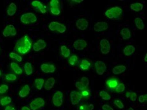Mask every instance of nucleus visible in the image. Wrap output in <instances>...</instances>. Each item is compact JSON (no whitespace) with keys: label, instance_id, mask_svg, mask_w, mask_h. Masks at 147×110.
<instances>
[{"label":"nucleus","instance_id":"1","mask_svg":"<svg viewBox=\"0 0 147 110\" xmlns=\"http://www.w3.org/2000/svg\"><path fill=\"white\" fill-rule=\"evenodd\" d=\"M32 46L33 42L31 37L25 35L16 41L14 51L20 55H26L31 51Z\"/></svg>","mask_w":147,"mask_h":110},{"label":"nucleus","instance_id":"2","mask_svg":"<svg viewBox=\"0 0 147 110\" xmlns=\"http://www.w3.org/2000/svg\"><path fill=\"white\" fill-rule=\"evenodd\" d=\"M105 15L109 19H119L123 15V9L119 6H113L107 9Z\"/></svg>","mask_w":147,"mask_h":110},{"label":"nucleus","instance_id":"3","mask_svg":"<svg viewBox=\"0 0 147 110\" xmlns=\"http://www.w3.org/2000/svg\"><path fill=\"white\" fill-rule=\"evenodd\" d=\"M20 21L23 24L28 25L30 23H35L38 20L37 16L34 13L32 12H28L23 13L20 16Z\"/></svg>","mask_w":147,"mask_h":110},{"label":"nucleus","instance_id":"4","mask_svg":"<svg viewBox=\"0 0 147 110\" xmlns=\"http://www.w3.org/2000/svg\"><path fill=\"white\" fill-rule=\"evenodd\" d=\"M49 29L51 32H57L60 33H65L67 30L65 25L57 22H51L49 25Z\"/></svg>","mask_w":147,"mask_h":110},{"label":"nucleus","instance_id":"5","mask_svg":"<svg viewBox=\"0 0 147 110\" xmlns=\"http://www.w3.org/2000/svg\"><path fill=\"white\" fill-rule=\"evenodd\" d=\"M50 11L53 15L59 16L61 15V9L60 3L57 0H51L49 2Z\"/></svg>","mask_w":147,"mask_h":110},{"label":"nucleus","instance_id":"6","mask_svg":"<svg viewBox=\"0 0 147 110\" xmlns=\"http://www.w3.org/2000/svg\"><path fill=\"white\" fill-rule=\"evenodd\" d=\"M63 94L61 91H56L52 96V104L55 107H61L63 104Z\"/></svg>","mask_w":147,"mask_h":110},{"label":"nucleus","instance_id":"7","mask_svg":"<svg viewBox=\"0 0 147 110\" xmlns=\"http://www.w3.org/2000/svg\"><path fill=\"white\" fill-rule=\"evenodd\" d=\"M45 102L44 99L41 97L36 98L30 103V108L31 110H38V109L42 108L45 105Z\"/></svg>","mask_w":147,"mask_h":110},{"label":"nucleus","instance_id":"8","mask_svg":"<svg viewBox=\"0 0 147 110\" xmlns=\"http://www.w3.org/2000/svg\"><path fill=\"white\" fill-rule=\"evenodd\" d=\"M100 45V51L102 54L106 55L108 54L111 51V44L110 42L106 38H103L101 40V41L99 42Z\"/></svg>","mask_w":147,"mask_h":110},{"label":"nucleus","instance_id":"9","mask_svg":"<svg viewBox=\"0 0 147 110\" xmlns=\"http://www.w3.org/2000/svg\"><path fill=\"white\" fill-rule=\"evenodd\" d=\"M2 34L5 37L14 36L17 34V30H16V29L14 25L12 24H9L5 26V28L3 30V31L2 32Z\"/></svg>","mask_w":147,"mask_h":110},{"label":"nucleus","instance_id":"10","mask_svg":"<svg viewBox=\"0 0 147 110\" xmlns=\"http://www.w3.org/2000/svg\"><path fill=\"white\" fill-rule=\"evenodd\" d=\"M70 99H71V104L72 105H77L82 100V96L81 92L78 91L74 90L70 92Z\"/></svg>","mask_w":147,"mask_h":110},{"label":"nucleus","instance_id":"11","mask_svg":"<svg viewBox=\"0 0 147 110\" xmlns=\"http://www.w3.org/2000/svg\"><path fill=\"white\" fill-rule=\"evenodd\" d=\"M94 67L96 73L99 76L104 74L107 69V66L105 63L101 61H98L95 62Z\"/></svg>","mask_w":147,"mask_h":110},{"label":"nucleus","instance_id":"12","mask_svg":"<svg viewBox=\"0 0 147 110\" xmlns=\"http://www.w3.org/2000/svg\"><path fill=\"white\" fill-rule=\"evenodd\" d=\"M109 28V25L108 23L105 22H98L96 23L94 26H93V29L96 32H101L107 30Z\"/></svg>","mask_w":147,"mask_h":110},{"label":"nucleus","instance_id":"13","mask_svg":"<svg viewBox=\"0 0 147 110\" xmlns=\"http://www.w3.org/2000/svg\"><path fill=\"white\" fill-rule=\"evenodd\" d=\"M31 5L33 8L36 9V11L40 12L42 14H44L47 12L46 6H45L40 1H37V0L33 1L31 3Z\"/></svg>","mask_w":147,"mask_h":110},{"label":"nucleus","instance_id":"14","mask_svg":"<svg viewBox=\"0 0 147 110\" xmlns=\"http://www.w3.org/2000/svg\"><path fill=\"white\" fill-rule=\"evenodd\" d=\"M76 26L79 30L84 31L88 28L89 26V22L86 18H79L76 21Z\"/></svg>","mask_w":147,"mask_h":110},{"label":"nucleus","instance_id":"15","mask_svg":"<svg viewBox=\"0 0 147 110\" xmlns=\"http://www.w3.org/2000/svg\"><path fill=\"white\" fill-rule=\"evenodd\" d=\"M47 43L43 39H38L33 44L32 48L35 52H39L46 48Z\"/></svg>","mask_w":147,"mask_h":110},{"label":"nucleus","instance_id":"16","mask_svg":"<svg viewBox=\"0 0 147 110\" xmlns=\"http://www.w3.org/2000/svg\"><path fill=\"white\" fill-rule=\"evenodd\" d=\"M73 47L76 50L78 51H82L84 50L87 46H88V43L83 39H78L76 41L73 42Z\"/></svg>","mask_w":147,"mask_h":110},{"label":"nucleus","instance_id":"17","mask_svg":"<svg viewBox=\"0 0 147 110\" xmlns=\"http://www.w3.org/2000/svg\"><path fill=\"white\" fill-rule=\"evenodd\" d=\"M41 71L46 73V74H49V73H53L56 71L55 66L52 64H48V63H43L40 66Z\"/></svg>","mask_w":147,"mask_h":110},{"label":"nucleus","instance_id":"18","mask_svg":"<svg viewBox=\"0 0 147 110\" xmlns=\"http://www.w3.org/2000/svg\"><path fill=\"white\" fill-rule=\"evenodd\" d=\"M119 82L118 79L114 77H112L107 80L105 84L108 89L111 90H115V88L117 87V86L119 84Z\"/></svg>","mask_w":147,"mask_h":110},{"label":"nucleus","instance_id":"19","mask_svg":"<svg viewBox=\"0 0 147 110\" xmlns=\"http://www.w3.org/2000/svg\"><path fill=\"white\" fill-rule=\"evenodd\" d=\"M79 67L82 71H88L91 67V62L88 59H82L79 63Z\"/></svg>","mask_w":147,"mask_h":110},{"label":"nucleus","instance_id":"20","mask_svg":"<svg viewBox=\"0 0 147 110\" xmlns=\"http://www.w3.org/2000/svg\"><path fill=\"white\" fill-rule=\"evenodd\" d=\"M30 92V87L29 85L25 84L22 86V88L20 89L18 96L22 98H25L28 96Z\"/></svg>","mask_w":147,"mask_h":110},{"label":"nucleus","instance_id":"21","mask_svg":"<svg viewBox=\"0 0 147 110\" xmlns=\"http://www.w3.org/2000/svg\"><path fill=\"white\" fill-rule=\"evenodd\" d=\"M10 69L16 75H22L23 74V69L17 63L15 62H11L9 64Z\"/></svg>","mask_w":147,"mask_h":110},{"label":"nucleus","instance_id":"22","mask_svg":"<svg viewBox=\"0 0 147 110\" xmlns=\"http://www.w3.org/2000/svg\"><path fill=\"white\" fill-rule=\"evenodd\" d=\"M17 11V6L15 3H10L9 4L7 9H6V13L9 16H13L15 15Z\"/></svg>","mask_w":147,"mask_h":110},{"label":"nucleus","instance_id":"23","mask_svg":"<svg viewBox=\"0 0 147 110\" xmlns=\"http://www.w3.org/2000/svg\"><path fill=\"white\" fill-rule=\"evenodd\" d=\"M55 84V79L53 77H51L48 78L45 81L44 86H43V88L47 91H49L53 88V86Z\"/></svg>","mask_w":147,"mask_h":110},{"label":"nucleus","instance_id":"24","mask_svg":"<svg viewBox=\"0 0 147 110\" xmlns=\"http://www.w3.org/2000/svg\"><path fill=\"white\" fill-rule=\"evenodd\" d=\"M135 47L134 45H126L125 47L123 49V54H124L125 56L126 57H128L131 55L132 54H133V53L135 52Z\"/></svg>","mask_w":147,"mask_h":110},{"label":"nucleus","instance_id":"25","mask_svg":"<svg viewBox=\"0 0 147 110\" xmlns=\"http://www.w3.org/2000/svg\"><path fill=\"white\" fill-rule=\"evenodd\" d=\"M126 70V67L124 65H118L113 67L112 72L114 75H119L124 72Z\"/></svg>","mask_w":147,"mask_h":110},{"label":"nucleus","instance_id":"26","mask_svg":"<svg viewBox=\"0 0 147 110\" xmlns=\"http://www.w3.org/2000/svg\"><path fill=\"white\" fill-rule=\"evenodd\" d=\"M120 35L122 36L123 40H128L131 36V32L128 28H123L120 31Z\"/></svg>","mask_w":147,"mask_h":110},{"label":"nucleus","instance_id":"27","mask_svg":"<svg viewBox=\"0 0 147 110\" xmlns=\"http://www.w3.org/2000/svg\"><path fill=\"white\" fill-rule=\"evenodd\" d=\"M23 70H24L25 74L26 76L32 75L33 72V68L32 63L30 62H25V64H24V67H23Z\"/></svg>","mask_w":147,"mask_h":110},{"label":"nucleus","instance_id":"28","mask_svg":"<svg viewBox=\"0 0 147 110\" xmlns=\"http://www.w3.org/2000/svg\"><path fill=\"white\" fill-rule=\"evenodd\" d=\"M33 84H34V86L36 89L40 91V90H42V88H43V86H44L45 80L44 79L40 78H36L35 79Z\"/></svg>","mask_w":147,"mask_h":110},{"label":"nucleus","instance_id":"29","mask_svg":"<svg viewBox=\"0 0 147 110\" xmlns=\"http://www.w3.org/2000/svg\"><path fill=\"white\" fill-rule=\"evenodd\" d=\"M12 101V99L10 96H3L1 98H0V105L1 106H5L9 105L11 104Z\"/></svg>","mask_w":147,"mask_h":110},{"label":"nucleus","instance_id":"30","mask_svg":"<svg viewBox=\"0 0 147 110\" xmlns=\"http://www.w3.org/2000/svg\"><path fill=\"white\" fill-rule=\"evenodd\" d=\"M61 54L65 58H68L71 56V50L65 45L61 47Z\"/></svg>","mask_w":147,"mask_h":110},{"label":"nucleus","instance_id":"31","mask_svg":"<svg viewBox=\"0 0 147 110\" xmlns=\"http://www.w3.org/2000/svg\"><path fill=\"white\" fill-rule=\"evenodd\" d=\"M130 8L133 11L138 12L142 10L143 8V5L141 3H134L130 5Z\"/></svg>","mask_w":147,"mask_h":110},{"label":"nucleus","instance_id":"32","mask_svg":"<svg viewBox=\"0 0 147 110\" xmlns=\"http://www.w3.org/2000/svg\"><path fill=\"white\" fill-rule=\"evenodd\" d=\"M9 57L11 59L18 62H22L23 61V57L21 55H20L15 52H11L9 54Z\"/></svg>","mask_w":147,"mask_h":110},{"label":"nucleus","instance_id":"33","mask_svg":"<svg viewBox=\"0 0 147 110\" xmlns=\"http://www.w3.org/2000/svg\"><path fill=\"white\" fill-rule=\"evenodd\" d=\"M5 79L6 80V81L7 82H13L17 81L18 77L15 74H14V73H13V74L9 73V74H7L5 76Z\"/></svg>","mask_w":147,"mask_h":110},{"label":"nucleus","instance_id":"34","mask_svg":"<svg viewBox=\"0 0 147 110\" xmlns=\"http://www.w3.org/2000/svg\"><path fill=\"white\" fill-rule=\"evenodd\" d=\"M135 24L136 26V28L140 30L144 29V23H143V20L140 17H136L135 19Z\"/></svg>","mask_w":147,"mask_h":110},{"label":"nucleus","instance_id":"35","mask_svg":"<svg viewBox=\"0 0 147 110\" xmlns=\"http://www.w3.org/2000/svg\"><path fill=\"white\" fill-rule=\"evenodd\" d=\"M79 110H93L94 109V106L93 104H88V103H83L80 105L78 107Z\"/></svg>","mask_w":147,"mask_h":110},{"label":"nucleus","instance_id":"36","mask_svg":"<svg viewBox=\"0 0 147 110\" xmlns=\"http://www.w3.org/2000/svg\"><path fill=\"white\" fill-rule=\"evenodd\" d=\"M79 58L76 55H72L69 57L68 62L71 66H74L78 63Z\"/></svg>","mask_w":147,"mask_h":110},{"label":"nucleus","instance_id":"37","mask_svg":"<svg viewBox=\"0 0 147 110\" xmlns=\"http://www.w3.org/2000/svg\"><path fill=\"white\" fill-rule=\"evenodd\" d=\"M99 96L102 99L105 100V101H109V100H111V96L109 95L108 92L105 91H101L99 92Z\"/></svg>","mask_w":147,"mask_h":110},{"label":"nucleus","instance_id":"38","mask_svg":"<svg viewBox=\"0 0 147 110\" xmlns=\"http://www.w3.org/2000/svg\"><path fill=\"white\" fill-rule=\"evenodd\" d=\"M125 89H126V86L124 83L119 82V84L117 86V87L115 88V91L116 93H121L124 92L125 91Z\"/></svg>","mask_w":147,"mask_h":110},{"label":"nucleus","instance_id":"39","mask_svg":"<svg viewBox=\"0 0 147 110\" xmlns=\"http://www.w3.org/2000/svg\"><path fill=\"white\" fill-rule=\"evenodd\" d=\"M9 86L6 84H2L0 85V95L6 94L8 91Z\"/></svg>","mask_w":147,"mask_h":110},{"label":"nucleus","instance_id":"40","mask_svg":"<svg viewBox=\"0 0 147 110\" xmlns=\"http://www.w3.org/2000/svg\"><path fill=\"white\" fill-rule=\"evenodd\" d=\"M113 104L115 106H116L117 108H118L119 109H123L125 107V105L123 104V103L121 101V100L119 99H115L114 101H113Z\"/></svg>","mask_w":147,"mask_h":110},{"label":"nucleus","instance_id":"41","mask_svg":"<svg viewBox=\"0 0 147 110\" xmlns=\"http://www.w3.org/2000/svg\"><path fill=\"white\" fill-rule=\"evenodd\" d=\"M81 94L82 96V98H88L90 96V94H91V92H90L89 89H85L82 91H81Z\"/></svg>","mask_w":147,"mask_h":110},{"label":"nucleus","instance_id":"42","mask_svg":"<svg viewBox=\"0 0 147 110\" xmlns=\"http://www.w3.org/2000/svg\"><path fill=\"white\" fill-rule=\"evenodd\" d=\"M81 82L87 88L89 85V79L87 77H85V76H84V77H82L81 78Z\"/></svg>","mask_w":147,"mask_h":110},{"label":"nucleus","instance_id":"43","mask_svg":"<svg viewBox=\"0 0 147 110\" xmlns=\"http://www.w3.org/2000/svg\"><path fill=\"white\" fill-rule=\"evenodd\" d=\"M75 85H76V88L78 89H79V90H80V91H82V90H84V89H86V88L85 87V86H84V85H83V84H82V83L81 82V81L76 82Z\"/></svg>","mask_w":147,"mask_h":110},{"label":"nucleus","instance_id":"44","mask_svg":"<svg viewBox=\"0 0 147 110\" xmlns=\"http://www.w3.org/2000/svg\"><path fill=\"white\" fill-rule=\"evenodd\" d=\"M129 99L133 102L136 101V99H137V94H136V93L135 92H130Z\"/></svg>","mask_w":147,"mask_h":110},{"label":"nucleus","instance_id":"45","mask_svg":"<svg viewBox=\"0 0 147 110\" xmlns=\"http://www.w3.org/2000/svg\"><path fill=\"white\" fill-rule=\"evenodd\" d=\"M146 100H147V94L140 95L138 97V101L141 103L146 102Z\"/></svg>","mask_w":147,"mask_h":110},{"label":"nucleus","instance_id":"46","mask_svg":"<svg viewBox=\"0 0 147 110\" xmlns=\"http://www.w3.org/2000/svg\"><path fill=\"white\" fill-rule=\"evenodd\" d=\"M102 110H114L111 106H110L108 105H103L102 106Z\"/></svg>","mask_w":147,"mask_h":110},{"label":"nucleus","instance_id":"47","mask_svg":"<svg viewBox=\"0 0 147 110\" xmlns=\"http://www.w3.org/2000/svg\"><path fill=\"white\" fill-rule=\"evenodd\" d=\"M4 110H16V108L13 105H9L5 106Z\"/></svg>","mask_w":147,"mask_h":110},{"label":"nucleus","instance_id":"48","mask_svg":"<svg viewBox=\"0 0 147 110\" xmlns=\"http://www.w3.org/2000/svg\"><path fill=\"white\" fill-rule=\"evenodd\" d=\"M21 110H31V109L29 107H28V106H23V107L22 108Z\"/></svg>","mask_w":147,"mask_h":110},{"label":"nucleus","instance_id":"49","mask_svg":"<svg viewBox=\"0 0 147 110\" xmlns=\"http://www.w3.org/2000/svg\"><path fill=\"white\" fill-rule=\"evenodd\" d=\"M72 1L74 3H81L83 2V0H79V1H78V0H73V1Z\"/></svg>","mask_w":147,"mask_h":110},{"label":"nucleus","instance_id":"50","mask_svg":"<svg viewBox=\"0 0 147 110\" xmlns=\"http://www.w3.org/2000/svg\"><path fill=\"white\" fill-rule=\"evenodd\" d=\"M130 92H131V91H127L126 92V97L127 98H129V95H130Z\"/></svg>","mask_w":147,"mask_h":110},{"label":"nucleus","instance_id":"51","mask_svg":"<svg viewBox=\"0 0 147 110\" xmlns=\"http://www.w3.org/2000/svg\"><path fill=\"white\" fill-rule=\"evenodd\" d=\"M144 61L146 63L147 62V54H146L145 56V58H144Z\"/></svg>","mask_w":147,"mask_h":110},{"label":"nucleus","instance_id":"52","mask_svg":"<svg viewBox=\"0 0 147 110\" xmlns=\"http://www.w3.org/2000/svg\"><path fill=\"white\" fill-rule=\"evenodd\" d=\"M1 75H2V71H1V70L0 69V77H1Z\"/></svg>","mask_w":147,"mask_h":110},{"label":"nucleus","instance_id":"53","mask_svg":"<svg viewBox=\"0 0 147 110\" xmlns=\"http://www.w3.org/2000/svg\"><path fill=\"white\" fill-rule=\"evenodd\" d=\"M128 110H135V109H133V108H129Z\"/></svg>","mask_w":147,"mask_h":110},{"label":"nucleus","instance_id":"54","mask_svg":"<svg viewBox=\"0 0 147 110\" xmlns=\"http://www.w3.org/2000/svg\"><path fill=\"white\" fill-rule=\"evenodd\" d=\"M0 49H1V48H0Z\"/></svg>","mask_w":147,"mask_h":110}]
</instances>
